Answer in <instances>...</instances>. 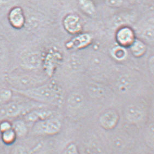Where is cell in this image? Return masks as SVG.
<instances>
[{
    "label": "cell",
    "instance_id": "cell-10",
    "mask_svg": "<svg viewBox=\"0 0 154 154\" xmlns=\"http://www.w3.org/2000/svg\"><path fill=\"white\" fill-rule=\"evenodd\" d=\"M53 116V112L45 109H32L23 115L24 121L27 123H34L40 120H45Z\"/></svg>",
    "mask_w": 154,
    "mask_h": 154
},
{
    "label": "cell",
    "instance_id": "cell-28",
    "mask_svg": "<svg viewBox=\"0 0 154 154\" xmlns=\"http://www.w3.org/2000/svg\"><path fill=\"white\" fill-rule=\"evenodd\" d=\"M149 69L151 74L154 72V57L151 56V58L149 59L148 62Z\"/></svg>",
    "mask_w": 154,
    "mask_h": 154
},
{
    "label": "cell",
    "instance_id": "cell-20",
    "mask_svg": "<svg viewBox=\"0 0 154 154\" xmlns=\"http://www.w3.org/2000/svg\"><path fill=\"white\" fill-rule=\"evenodd\" d=\"M13 91L10 88L0 89V105L6 104L11 101Z\"/></svg>",
    "mask_w": 154,
    "mask_h": 154
},
{
    "label": "cell",
    "instance_id": "cell-15",
    "mask_svg": "<svg viewBox=\"0 0 154 154\" xmlns=\"http://www.w3.org/2000/svg\"><path fill=\"white\" fill-rule=\"evenodd\" d=\"M78 6L85 14L94 17L97 14V8L93 0H78Z\"/></svg>",
    "mask_w": 154,
    "mask_h": 154
},
{
    "label": "cell",
    "instance_id": "cell-18",
    "mask_svg": "<svg viewBox=\"0 0 154 154\" xmlns=\"http://www.w3.org/2000/svg\"><path fill=\"white\" fill-rule=\"evenodd\" d=\"M111 55L116 60L123 61L128 56L127 50L125 48L119 45L115 46L111 51Z\"/></svg>",
    "mask_w": 154,
    "mask_h": 154
},
{
    "label": "cell",
    "instance_id": "cell-26",
    "mask_svg": "<svg viewBox=\"0 0 154 154\" xmlns=\"http://www.w3.org/2000/svg\"><path fill=\"white\" fill-rule=\"evenodd\" d=\"M107 6L113 8H118L123 6L124 0H104Z\"/></svg>",
    "mask_w": 154,
    "mask_h": 154
},
{
    "label": "cell",
    "instance_id": "cell-16",
    "mask_svg": "<svg viewBox=\"0 0 154 154\" xmlns=\"http://www.w3.org/2000/svg\"><path fill=\"white\" fill-rule=\"evenodd\" d=\"M12 124V129L14 131L17 138L25 137L28 133V128L24 120H15Z\"/></svg>",
    "mask_w": 154,
    "mask_h": 154
},
{
    "label": "cell",
    "instance_id": "cell-17",
    "mask_svg": "<svg viewBox=\"0 0 154 154\" xmlns=\"http://www.w3.org/2000/svg\"><path fill=\"white\" fill-rule=\"evenodd\" d=\"M133 81L128 76H123L117 81V88L118 91L121 93H125L131 88Z\"/></svg>",
    "mask_w": 154,
    "mask_h": 154
},
{
    "label": "cell",
    "instance_id": "cell-19",
    "mask_svg": "<svg viewBox=\"0 0 154 154\" xmlns=\"http://www.w3.org/2000/svg\"><path fill=\"white\" fill-rule=\"evenodd\" d=\"M17 138L16 134L12 128L1 133V140L4 144L7 145L13 144Z\"/></svg>",
    "mask_w": 154,
    "mask_h": 154
},
{
    "label": "cell",
    "instance_id": "cell-1",
    "mask_svg": "<svg viewBox=\"0 0 154 154\" xmlns=\"http://www.w3.org/2000/svg\"><path fill=\"white\" fill-rule=\"evenodd\" d=\"M11 89L14 93L42 104L58 106L62 102V91L60 87L54 83L47 82L26 90Z\"/></svg>",
    "mask_w": 154,
    "mask_h": 154
},
{
    "label": "cell",
    "instance_id": "cell-30",
    "mask_svg": "<svg viewBox=\"0 0 154 154\" xmlns=\"http://www.w3.org/2000/svg\"><path fill=\"white\" fill-rule=\"evenodd\" d=\"M2 1H8V0H2Z\"/></svg>",
    "mask_w": 154,
    "mask_h": 154
},
{
    "label": "cell",
    "instance_id": "cell-21",
    "mask_svg": "<svg viewBox=\"0 0 154 154\" xmlns=\"http://www.w3.org/2000/svg\"><path fill=\"white\" fill-rule=\"evenodd\" d=\"M89 94L92 97H100L104 94V89L97 84H91L88 87Z\"/></svg>",
    "mask_w": 154,
    "mask_h": 154
},
{
    "label": "cell",
    "instance_id": "cell-27",
    "mask_svg": "<svg viewBox=\"0 0 154 154\" xmlns=\"http://www.w3.org/2000/svg\"><path fill=\"white\" fill-rule=\"evenodd\" d=\"M12 128V124L8 120H3L0 123V132L2 133Z\"/></svg>",
    "mask_w": 154,
    "mask_h": 154
},
{
    "label": "cell",
    "instance_id": "cell-12",
    "mask_svg": "<svg viewBox=\"0 0 154 154\" xmlns=\"http://www.w3.org/2000/svg\"><path fill=\"white\" fill-rule=\"evenodd\" d=\"M85 103V97L79 91H73L69 95L66 99L67 107L72 110H76L81 108Z\"/></svg>",
    "mask_w": 154,
    "mask_h": 154
},
{
    "label": "cell",
    "instance_id": "cell-7",
    "mask_svg": "<svg viewBox=\"0 0 154 154\" xmlns=\"http://www.w3.org/2000/svg\"><path fill=\"white\" fill-rule=\"evenodd\" d=\"M119 119L118 112L114 109H109L100 114L99 123L100 126L105 130H111L118 125Z\"/></svg>",
    "mask_w": 154,
    "mask_h": 154
},
{
    "label": "cell",
    "instance_id": "cell-3",
    "mask_svg": "<svg viewBox=\"0 0 154 154\" xmlns=\"http://www.w3.org/2000/svg\"><path fill=\"white\" fill-rule=\"evenodd\" d=\"M62 126L60 120L51 117L34 123L32 130L34 134L38 135L53 136L60 131Z\"/></svg>",
    "mask_w": 154,
    "mask_h": 154
},
{
    "label": "cell",
    "instance_id": "cell-29",
    "mask_svg": "<svg viewBox=\"0 0 154 154\" xmlns=\"http://www.w3.org/2000/svg\"><path fill=\"white\" fill-rule=\"evenodd\" d=\"M126 1H128V2H130V3H136V2H137L138 1H139L140 0H126Z\"/></svg>",
    "mask_w": 154,
    "mask_h": 154
},
{
    "label": "cell",
    "instance_id": "cell-8",
    "mask_svg": "<svg viewBox=\"0 0 154 154\" xmlns=\"http://www.w3.org/2000/svg\"><path fill=\"white\" fill-rule=\"evenodd\" d=\"M126 120L131 124H138L145 117L144 109L138 104L131 103L126 106L124 111Z\"/></svg>",
    "mask_w": 154,
    "mask_h": 154
},
{
    "label": "cell",
    "instance_id": "cell-24",
    "mask_svg": "<svg viewBox=\"0 0 154 154\" xmlns=\"http://www.w3.org/2000/svg\"><path fill=\"white\" fill-rule=\"evenodd\" d=\"M62 154H80L77 146L74 143H70L63 150Z\"/></svg>",
    "mask_w": 154,
    "mask_h": 154
},
{
    "label": "cell",
    "instance_id": "cell-11",
    "mask_svg": "<svg viewBox=\"0 0 154 154\" xmlns=\"http://www.w3.org/2000/svg\"><path fill=\"white\" fill-rule=\"evenodd\" d=\"M92 38L88 33H80L67 44V48L72 49L85 48L91 43Z\"/></svg>",
    "mask_w": 154,
    "mask_h": 154
},
{
    "label": "cell",
    "instance_id": "cell-9",
    "mask_svg": "<svg viewBox=\"0 0 154 154\" xmlns=\"http://www.w3.org/2000/svg\"><path fill=\"white\" fill-rule=\"evenodd\" d=\"M63 25L65 30L69 34L77 35L81 33L82 31V20L76 14L67 15L63 20Z\"/></svg>",
    "mask_w": 154,
    "mask_h": 154
},
{
    "label": "cell",
    "instance_id": "cell-2",
    "mask_svg": "<svg viewBox=\"0 0 154 154\" xmlns=\"http://www.w3.org/2000/svg\"><path fill=\"white\" fill-rule=\"evenodd\" d=\"M5 81L10 88L26 90L47 82L48 78L40 75L20 73L8 75Z\"/></svg>",
    "mask_w": 154,
    "mask_h": 154
},
{
    "label": "cell",
    "instance_id": "cell-23",
    "mask_svg": "<svg viewBox=\"0 0 154 154\" xmlns=\"http://www.w3.org/2000/svg\"><path fill=\"white\" fill-rule=\"evenodd\" d=\"M142 37L146 42L152 43L154 41V28L152 26L146 27L142 32Z\"/></svg>",
    "mask_w": 154,
    "mask_h": 154
},
{
    "label": "cell",
    "instance_id": "cell-4",
    "mask_svg": "<svg viewBox=\"0 0 154 154\" xmlns=\"http://www.w3.org/2000/svg\"><path fill=\"white\" fill-rule=\"evenodd\" d=\"M26 106L23 103L11 101L6 104L0 106V114L7 118H16L28 112Z\"/></svg>",
    "mask_w": 154,
    "mask_h": 154
},
{
    "label": "cell",
    "instance_id": "cell-25",
    "mask_svg": "<svg viewBox=\"0 0 154 154\" xmlns=\"http://www.w3.org/2000/svg\"><path fill=\"white\" fill-rule=\"evenodd\" d=\"M11 154H31L29 149L24 146L17 145L12 149Z\"/></svg>",
    "mask_w": 154,
    "mask_h": 154
},
{
    "label": "cell",
    "instance_id": "cell-13",
    "mask_svg": "<svg viewBox=\"0 0 154 154\" xmlns=\"http://www.w3.org/2000/svg\"><path fill=\"white\" fill-rule=\"evenodd\" d=\"M9 20L11 26L15 29L22 28L25 23V19L23 11L19 8L13 9L9 15Z\"/></svg>",
    "mask_w": 154,
    "mask_h": 154
},
{
    "label": "cell",
    "instance_id": "cell-14",
    "mask_svg": "<svg viewBox=\"0 0 154 154\" xmlns=\"http://www.w3.org/2000/svg\"><path fill=\"white\" fill-rule=\"evenodd\" d=\"M128 48L132 56L136 58L143 57L147 51V46L145 42L138 38H136Z\"/></svg>",
    "mask_w": 154,
    "mask_h": 154
},
{
    "label": "cell",
    "instance_id": "cell-6",
    "mask_svg": "<svg viewBox=\"0 0 154 154\" xmlns=\"http://www.w3.org/2000/svg\"><path fill=\"white\" fill-rule=\"evenodd\" d=\"M20 66L23 69L33 71L41 68L43 65V58L38 52H29L21 57Z\"/></svg>",
    "mask_w": 154,
    "mask_h": 154
},
{
    "label": "cell",
    "instance_id": "cell-22",
    "mask_svg": "<svg viewBox=\"0 0 154 154\" xmlns=\"http://www.w3.org/2000/svg\"><path fill=\"white\" fill-rule=\"evenodd\" d=\"M9 51L7 46L2 40H0V64H3L8 60Z\"/></svg>",
    "mask_w": 154,
    "mask_h": 154
},
{
    "label": "cell",
    "instance_id": "cell-5",
    "mask_svg": "<svg viewBox=\"0 0 154 154\" xmlns=\"http://www.w3.org/2000/svg\"><path fill=\"white\" fill-rule=\"evenodd\" d=\"M115 37L118 45L125 48H129L136 38L133 29L127 25L119 27Z\"/></svg>",
    "mask_w": 154,
    "mask_h": 154
}]
</instances>
